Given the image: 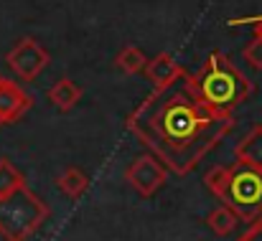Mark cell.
Instances as JSON below:
<instances>
[{
  "instance_id": "6da1fadb",
  "label": "cell",
  "mask_w": 262,
  "mask_h": 241,
  "mask_svg": "<svg viewBox=\"0 0 262 241\" xmlns=\"http://www.w3.org/2000/svg\"><path fill=\"white\" fill-rule=\"evenodd\" d=\"M232 112H214L196 97L188 71L153 89L127 117V130L176 175H188L232 130Z\"/></svg>"
},
{
  "instance_id": "7a4b0ae2",
  "label": "cell",
  "mask_w": 262,
  "mask_h": 241,
  "mask_svg": "<svg viewBox=\"0 0 262 241\" xmlns=\"http://www.w3.org/2000/svg\"><path fill=\"white\" fill-rule=\"evenodd\" d=\"M188 77H191V86H193L196 97L201 99V104L214 112H232L234 107L245 104L255 91V84L222 51L209 54L204 66Z\"/></svg>"
},
{
  "instance_id": "3957f363",
  "label": "cell",
  "mask_w": 262,
  "mask_h": 241,
  "mask_svg": "<svg viewBox=\"0 0 262 241\" xmlns=\"http://www.w3.org/2000/svg\"><path fill=\"white\" fill-rule=\"evenodd\" d=\"M204 183L242 224H252L262 213V170L242 162L216 165L204 175Z\"/></svg>"
},
{
  "instance_id": "277c9868",
  "label": "cell",
  "mask_w": 262,
  "mask_h": 241,
  "mask_svg": "<svg viewBox=\"0 0 262 241\" xmlns=\"http://www.w3.org/2000/svg\"><path fill=\"white\" fill-rule=\"evenodd\" d=\"M49 219V206L23 183L13 193L0 196V236L5 241L31 239Z\"/></svg>"
},
{
  "instance_id": "5b68a950",
  "label": "cell",
  "mask_w": 262,
  "mask_h": 241,
  "mask_svg": "<svg viewBox=\"0 0 262 241\" xmlns=\"http://www.w3.org/2000/svg\"><path fill=\"white\" fill-rule=\"evenodd\" d=\"M5 61H8V66L13 69L15 77H20L23 81H33L46 69L49 54H46V49H43L38 41H33V38H20V41L8 51Z\"/></svg>"
},
{
  "instance_id": "8992f818",
  "label": "cell",
  "mask_w": 262,
  "mask_h": 241,
  "mask_svg": "<svg viewBox=\"0 0 262 241\" xmlns=\"http://www.w3.org/2000/svg\"><path fill=\"white\" fill-rule=\"evenodd\" d=\"M125 178H127L130 188L138 196L150 198V196H156L163 188V183L168 178V170L163 167V162H158L153 155H140V158H135L130 162V167L125 170Z\"/></svg>"
},
{
  "instance_id": "52a82bcc",
  "label": "cell",
  "mask_w": 262,
  "mask_h": 241,
  "mask_svg": "<svg viewBox=\"0 0 262 241\" xmlns=\"http://www.w3.org/2000/svg\"><path fill=\"white\" fill-rule=\"evenodd\" d=\"M31 97L15 84V81L0 77V119L3 125L18 122L28 109H31Z\"/></svg>"
},
{
  "instance_id": "ba28073f",
  "label": "cell",
  "mask_w": 262,
  "mask_h": 241,
  "mask_svg": "<svg viewBox=\"0 0 262 241\" xmlns=\"http://www.w3.org/2000/svg\"><path fill=\"white\" fill-rule=\"evenodd\" d=\"M143 71H145L148 81L153 84V89H161V86H168L171 81L178 79L183 74V66L176 61L171 54H158V56L145 61Z\"/></svg>"
},
{
  "instance_id": "9c48e42d",
  "label": "cell",
  "mask_w": 262,
  "mask_h": 241,
  "mask_svg": "<svg viewBox=\"0 0 262 241\" xmlns=\"http://www.w3.org/2000/svg\"><path fill=\"white\" fill-rule=\"evenodd\" d=\"M234 158L237 162L247 165V167H255L262 170V125L252 127L234 148Z\"/></svg>"
},
{
  "instance_id": "30bf717a",
  "label": "cell",
  "mask_w": 262,
  "mask_h": 241,
  "mask_svg": "<svg viewBox=\"0 0 262 241\" xmlns=\"http://www.w3.org/2000/svg\"><path fill=\"white\" fill-rule=\"evenodd\" d=\"M79 99H82V86L74 84L72 79H59L49 89V102H51L56 109H61V112L74 109Z\"/></svg>"
},
{
  "instance_id": "8fae6325",
  "label": "cell",
  "mask_w": 262,
  "mask_h": 241,
  "mask_svg": "<svg viewBox=\"0 0 262 241\" xmlns=\"http://www.w3.org/2000/svg\"><path fill=\"white\" fill-rule=\"evenodd\" d=\"M56 185H59V190H61L67 198L77 201V198L84 196V190L89 188V178L82 167H74V165H72V167L61 170V175L56 178Z\"/></svg>"
},
{
  "instance_id": "7c38bea8",
  "label": "cell",
  "mask_w": 262,
  "mask_h": 241,
  "mask_svg": "<svg viewBox=\"0 0 262 241\" xmlns=\"http://www.w3.org/2000/svg\"><path fill=\"white\" fill-rule=\"evenodd\" d=\"M206 224H209V229H211L216 236H227V234H232V231L237 229L239 219H237L227 206H219V208H214V211L209 213Z\"/></svg>"
},
{
  "instance_id": "4fadbf2b",
  "label": "cell",
  "mask_w": 262,
  "mask_h": 241,
  "mask_svg": "<svg viewBox=\"0 0 262 241\" xmlns=\"http://www.w3.org/2000/svg\"><path fill=\"white\" fill-rule=\"evenodd\" d=\"M145 61H148V59H145V54H143L138 46H125V49L117 54V59H115L117 69L125 71V74H138V71H143Z\"/></svg>"
},
{
  "instance_id": "5bb4252c",
  "label": "cell",
  "mask_w": 262,
  "mask_h": 241,
  "mask_svg": "<svg viewBox=\"0 0 262 241\" xmlns=\"http://www.w3.org/2000/svg\"><path fill=\"white\" fill-rule=\"evenodd\" d=\"M23 183H26L23 173L8 160V158H0V196L13 193V190H15L18 185H23Z\"/></svg>"
},
{
  "instance_id": "9a60e30c",
  "label": "cell",
  "mask_w": 262,
  "mask_h": 241,
  "mask_svg": "<svg viewBox=\"0 0 262 241\" xmlns=\"http://www.w3.org/2000/svg\"><path fill=\"white\" fill-rule=\"evenodd\" d=\"M245 61H247L252 69H262V38L260 36H255V38L247 43V49H245Z\"/></svg>"
},
{
  "instance_id": "2e32d148",
  "label": "cell",
  "mask_w": 262,
  "mask_h": 241,
  "mask_svg": "<svg viewBox=\"0 0 262 241\" xmlns=\"http://www.w3.org/2000/svg\"><path fill=\"white\" fill-rule=\"evenodd\" d=\"M237 241H262V213L250 224V229H247Z\"/></svg>"
},
{
  "instance_id": "e0dca14e",
  "label": "cell",
  "mask_w": 262,
  "mask_h": 241,
  "mask_svg": "<svg viewBox=\"0 0 262 241\" xmlns=\"http://www.w3.org/2000/svg\"><path fill=\"white\" fill-rule=\"evenodd\" d=\"M255 36H260V38H262V18H257V20H255Z\"/></svg>"
},
{
  "instance_id": "ac0fdd59",
  "label": "cell",
  "mask_w": 262,
  "mask_h": 241,
  "mask_svg": "<svg viewBox=\"0 0 262 241\" xmlns=\"http://www.w3.org/2000/svg\"><path fill=\"white\" fill-rule=\"evenodd\" d=\"M0 127H3V119H0Z\"/></svg>"
}]
</instances>
